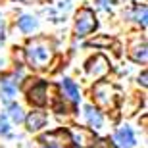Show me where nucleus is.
Segmentation results:
<instances>
[{
    "mask_svg": "<svg viewBox=\"0 0 148 148\" xmlns=\"http://www.w3.org/2000/svg\"><path fill=\"white\" fill-rule=\"evenodd\" d=\"M62 87H64L66 94L69 96V100H73V102H77V100H79V88H77V85H75L73 81H69V79H64Z\"/></svg>",
    "mask_w": 148,
    "mask_h": 148,
    "instance_id": "f8f14e48",
    "label": "nucleus"
},
{
    "mask_svg": "<svg viewBox=\"0 0 148 148\" xmlns=\"http://www.w3.org/2000/svg\"><path fill=\"white\" fill-rule=\"evenodd\" d=\"M85 115H87V121L92 129H100L102 127V115H100L98 110H94L92 106H87L85 108Z\"/></svg>",
    "mask_w": 148,
    "mask_h": 148,
    "instance_id": "9d476101",
    "label": "nucleus"
},
{
    "mask_svg": "<svg viewBox=\"0 0 148 148\" xmlns=\"http://www.w3.org/2000/svg\"><path fill=\"white\" fill-rule=\"evenodd\" d=\"M29 100L35 106L46 104V83L38 81L37 85H33V88H29Z\"/></svg>",
    "mask_w": 148,
    "mask_h": 148,
    "instance_id": "423d86ee",
    "label": "nucleus"
},
{
    "mask_svg": "<svg viewBox=\"0 0 148 148\" xmlns=\"http://www.w3.org/2000/svg\"><path fill=\"white\" fill-rule=\"evenodd\" d=\"M46 123V114L44 112H31L27 117V127L29 131H38L40 127H44Z\"/></svg>",
    "mask_w": 148,
    "mask_h": 148,
    "instance_id": "1a4fd4ad",
    "label": "nucleus"
},
{
    "mask_svg": "<svg viewBox=\"0 0 148 148\" xmlns=\"http://www.w3.org/2000/svg\"><path fill=\"white\" fill-rule=\"evenodd\" d=\"M140 83H143V85H146V71L140 75Z\"/></svg>",
    "mask_w": 148,
    "mask_h": 148,
    "instance_id": "412c9836",
    "label": "nucleus"
},
{
    "mask_svg": "<svg viewBox=\"0 0 148 148\" xmlns=\"http://www.w3.org/2000/svg\"><path fill=\"white\" fill-rule=\"evenodd\" d=\"M10 115H12V119H14V121H17V123L25 119V115H23L21 108H19V106H16V104H14V106H10Z\"/></svg>",
    "mask_w": 148,
    "mask_h": 148,
    "instance_id": "dca6fc26",
    "label": "nucleus"
},
{
    "mask_svg": "<svg viewBox=\"0 0 148 148\" xmlns=\"http://www.w3.org/2000/svg\"><path fill=\"white\" fill-rule=\"evenodd\" d=\"M115 143L123 148H131L135 144V135H133V131L129 127H121L119 131L115 133Z\"/></svg>",
    "mask_w": 148,
    "mask_h": 148,
    "instance_id": "6e6552de",
    "label": "nucleus"
},
{
    "mask_svg": "<svg viewBox=\"0 0 148 148\" xmlns=\"http://www.w3.org/2000/svg\"><path fill=\"white\" fill-rule=\"evenodd\" d=\"M16 90H17V87L12 79H4V81H2V98H4L6 102H12V100H14Z\"/></svg>",
    "mask_w": 148,
    "mask_h": 148,
    "instance_id": "9b49d317",
    "label": "nucleus"
},
{
    "mask_svg": "<svg viewBox=\"0 0 148 148\" xmlns=\"http://www.w3.org/2000/svg\"><path fill=\"white\" fill-rule=\"evenodd\" d=\"M21 2H33V0H21Z\"/></svg>",
    "mask_w": 148,
    "mask_h": 148,
    "instance_id": "4be33fe9",
    "label": "nucleus"
},
{
    "mask_svg": "<svg viewBox=\"0 0 148 148\" xmlns=\"http://www.w3.org/2000/svg\"><path fill=\"white\" fill-rule=\"evenodd\" d=\"M10 131V127H8V123H6V119L0 115V133H8Z\"/></svg>",
    "mask_w": 148,
    "mask_h": 148,
    "instance_id": "a211bd4d",
    "label": "nucleus"
},
{
    "mask_svg": "<svg viewBox=\"0 0 148 148\" xmlns=\"http://www.w3.org/2000/svg\"><path fill=\"white\" fill-rule=\"evenodd\" d=\"M4 40V21H2V17H0V42Z\"/></svg>",
    "mask_w": 148,
    "mask_h": 148,
    "instance_id": "aec40b11",
    "label": "nucleus"
},
{
    "mask_svg": "<svg viewBox=\"0 0 148 148\" xmlns=\"http://www.w3.org/2000/svg\"><path fill=\"white\" fill-rule=\"evenodd\" d=\"M114 42V40H112V38H106V37H100V38H92V40H90V46H110V44Z\"/></svg>",
    "mask_w": 148,
    "mask_h": 148,
    "instance_id": "f3484780",
    "label": "nucleus"
},
{
    "mask_svg": "<svg viewBox=\"0 0 148 148\" xmlns=\"http://www.w3.org/2000/svg\"><path fill=\"white\" fill-rule=\"evenodd\" d=\"M133 16H135V19H137L140 25H146V6H137Z\"/></svg>",
    "mask_w": 148,
    "mask_h": 148,
    "instance_id": "2eb2a0df",
    "label": "nucleus"
},
{
    "mask_svg": "<svg viewBox=\"0 0 148 148\" xmlns=\"http://www.w3.org/2000/svg\"><path fill=\"white\" fill-rule=\"evenodd\" d=\"M27 60L33 67H44L52 58V46L48 40L44 38H37L27 46Z\"/></svg>",
    "mask_w": 148,
    "mask_h": 148,
    "instance_id": "f257e3e1",
    "label": "nucleus"
},
{
    "mask_svg": "<svg viewBox=\"0 0 148 148\" xmlns=\"http://www.w3.org/2000/svg\"><path fill=\"white\" fill-rule=\"evenodd\" d=\"M40 143L46 148H71L73 138H71V133L67 131V129H58V131L42 135Z\"/></svg>",
    "mask_w": 148,
    "mask_h": 148,
    "instance_id": "f03ea898",
    "label": "nucleus"
},
{
    "mask_svg": "<svg viewBox=\"0 0 148 148\" xmlns=\"http://www.w3.org/2000/svg\"><path fill=\"white\" fill-rule=\"evenodd\" d=\"M96 17H94L92 10H87V8H83L79 10L77 14V19H75V35L77 37H87L88 33H92L94 29H96Z\"/></svg>",
    "mask_w": 148,
    "mask_h": 148,
    "instance_id": "7ed1b4c3",
    "label": "nucleus"
},
{
    "mask_svg": "<svg viewBox=\"0 0 148 148\" xmlns=\"http://www.w3.org/2000/svg\"><path fill=\"white\" fill-rule=\"evenodd\" d=\"M110 66H108V60H106L104 56H94L92 60L87 62V73L94 79H98V77H104L108 73Z\"/></svg>",
    "mask_w": 148,
    "mask_h": 148,
    "instance_id": "39448f33",
    "label": "nucleus"
},
{
    "mask_svg": "<svg viewBox=\"0 0 148 148\" xmlns=\"http://www.w3.org/2000/svg\"><path fill=\"white\" fill-rule=\"evenodd\" d=\"M71 138H75V143L79 144L81 148H90V146H92V143L96 140V138H94V133L88 131V129H83V127H81V129H77V131L73 133Z\"/></svg>",
    "mask_w": 148,
    "mask_h": 148,
    "instance_id": "0eeeda50",
    "label": "nucleus"
},
{
    "mask_svg": "<svg viewBox=\"0 0 148 148\" xmlns=\"http://www.w3.org/2000/svg\"><path fill=\"white\" fill-rule=\"evenodd\" d=\"M96 148H115V144H112L110 140H100V144Z\"/></svg>",
    "mask_w": 148,
    "mask_h": 148,
    "instance_id": "6ab92c4d",
    "label": "nucleus"
},
{
    "mask_svg": "<svg viewBox=\"0 0 148 148\" xmlns=\"http://www.w3.org/2000/svg\"><path fill=\"white\" fill-rule=\"evenodd\" d=\"M115 92H117L115 87H114V85H110V83H98V85L94 87L96 102H98L102 108H106V110L114 108V94Z\"/></svg>",
    "mask_w": 148,
    "mask_h": 148,
    "instance_id": "20e7f679",
    "label": "nucleus"
},
{
    "mask_svg": "<svg viewBox=\"0 0 148 148\" xmlns=\"http://www.w3.org/2000/svg\"><path fill=\"white\" fill-rule=\"evenodd\" d=\"M131 58L135 62H146V44H137L135 48L131 50Z\"/></svg>",
    "mask_w": 148,
    "mask_h": 148,
    "instance_id": "4468645a",
    "label": "nucleus"
},
{
    "mask_svg": "<svg viewBox=\"0 0 148 148\" xmlns=\"http://www.w3.org/2000/svg\"><path fill=\"white\" fill-rule=\"evenodd\" d=\"M19 29L25 31V33H31L33 29H37V19L31 17V16H23L21 19H19Z\"/></svg>",
    "mask_w": 148,
    "mask_h": 148,
    "instance_id": "ddd939ff",
    "label": "nucleus"
}]
</instances>
